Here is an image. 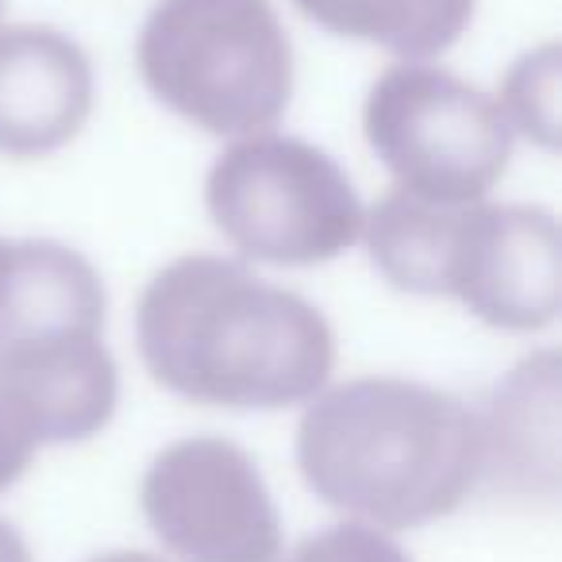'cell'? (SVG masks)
Listing matches in <instances>:
<instances>
[{"mask_svg": "<svg viewBox=\"0 0 562 562\" xmlns=\"http://www.w3.org/2000/svg\"><path fill=\"white\" fill-rule=\"evenodd\" d=\"M135 344L150 382L227 413L308 405L336 370L328 316L224 255L166 262L139 293Z\"/></svg>", "mask_w": 562, "mask_h": 562, "instance_id": "obj_1", "label": "cell"}, {"mask_svg": "<svg viewBox=\"0 0 562 562\" xmlns=\"http://www.w3.org/2000/svg\"><path fill=\"white\" fill-rule=\"evenodd\" d=\"M293 454L308 493L382 531L443 520L482 485L477 413L413 378L324 385L301 413Z\"/></svg>", "mask_w": 562, "mask_h": 562, "instance_id": "obj_2", "label": "cell"}, {"mask_svg": "<svg viewBox=\"0 0 562 562\" xmlns=\"http://www.w3.org/2000/svg\"><path fill=\"white\" fill-rule=\"evenodd\" d=\"M359 243L385 285L451 297L485 328L531 336L559 321V220L543 204H428L390 189Z\"/></svg>", "mask_w": 562, "mask_h": 562, "instance_id": "obj_3", "label": "cell"}, {"mask_svg": "<svg viewBox=\"0 0 562 562\" xmlns=\"http://www.w3.org/2000/svg\"><path fill=\"white\" fill-rule=\"evenodd\" d=\"M135 66L166 112L220 139L270 132L297 89V58L273 0H155Z\"/></svg>", "mask_w": 562, "mask_h": 562, "instance_id": "obj_4", "label": "cell"}, {"mask_svg": "<svg viewBox=\"0 0 562 562\" xmlns=\"http://www.w3.org/2000/svg\"><path fill=\"white\" fill-rule=\"evenodd\" d=\"M204 209L243 258L285 270L336 262L367 224L351 173L316 143L278 132L220 150L204 178Z\"/></svg>", "mask_w": 562, "mask_h": 562, "instance_id": "obj_5", "label": "cell"}, {"mask_svg": "<svg viewBox=\"0 0 562 562\" xmlns=\"http://www.w3.org/2000/svg\"><path fill=\"white\" fill-rule=\"evenodd\" d=\"M362 135L401 193L428 204H474L505 178L513 127L497 97L431 63H397L370 86Z\"/></svg>", "mask_w": 562, "mask_h": 562, "instance_id": "obj_6", "label": "cell"}, {"mask_svg": "<svg viewBox=\"0 0 562 562\" xmlns=\"http://www.w3.org/2000/svg\"><path fill=\"white\" fill-rule=\"evenodd\" d=\"M139 508L178 562H278L281 513L258 462L227 436H186L147 462Z\"/></svg>", "mask_w": 562, "mask_h": 562, "instance_id": "obj_7", "label": "cell"}, {"mask_svg": "<svg viewBox=\"0 0 562 562\" xmlns=\"http://www.w3.org/2000/svg\"><path fill=\"white\" fill-rule=\"evenodd\" d=\"M97 104L93 58L50 24L0 27V155L32 162L70 147Z\"/></svg>", "mask_w": 562, "mask_h": 562, "instance_id": "obj_8", "label": "cell"}, {"mask_svg": "<svg viewBox=\"0 0 562 562\" xmlns=\"http://www.w3.org/2000/svg\"><path fill=\"white\" fill-rule=\"evenodd\" d=\"M482 482L513 497L559 493V351L528 355L490 390L477 413Z\"/></svg>", "mask_w": 562, "mask_h": 562, "instance_id": "obj_9", "label": "cell"}, {"mask_svg": "<svg viewBox=\"0 0 562 562\" xmlns=\"http://www.w3.org/2000/svg\"><path fill=\"white\" fill-rule=\"evenodd\" d=\"M0 390H9L32 413L43 447L86 443L116 416L120 367L104 336L66 339L4 362Z\"/></svg>", "mask_w": 562, "mask_h": 562, "instance_id": "obj_10", "label": "cell"}, {"mask_svg": "<svg viewBox=\"0 0 562 562\" xmlns=\"http://www.w3.org/2000/svg\"><path fill=\"white\" fill-rule=\"evenodd\" d=\"M293 9L336 40L370 43L401 63H431L467 35L477 0H293Z\"/></svg>", "mask_w": 562, "mask_h": 562, "instance_id": "obj_11", "label": "cell"}, {"mask_svg": "<svg viewBox=\"0 0 562 562\" xmlns=\"http://www.w3.org/2000/svg\"><path fill=\"white\" fill-rule=\"evenodd\" d=\"M559 43H539L508 66L497 93V104L513 135H524L547 155L559 150Z\"/></svg>", "mask_w": 562, "mask_h": 562, "instance_id": "obj_12", "label": "cell"}, {"mask_svg": "<svg viewBox=\"0 0 562 562\" xmlns=\"http://www.w3.org/2000/svg\"><path fill=\"white\" fill-rule=\"evenodd\" d=\"M278 562H413L408 551L382 528L359 520L328 524L305 536L285 559Z\"/></svg>", "mask_w": 562, "mask_h": 562, "instance_id": "obj_13", "label": "cell"}, {"mask_svg": "<svg viewBox=\"0 0 562 562\" xmlns=\"http://www.w3.org/2000/svg\"><path fill=\"white\" fill-rule=\"evenodd\" d=\"M40 451H43V439L32 413L9 390H0V493L12 490L32 470Z\"/></svg>", "mask_w": 562, "mask_h": 562, "instance_id": "obj_14", "label": "cell"}, {"mask_svg": "<svg viewBox=\"0 0 562 562\" xmlns=\"http://www.w3.org/2000/svg\"><path fill=\"white\" fill-rule=\"evenodd\" d=\"M0 562H35L27 539L9 520H0Z\"/></svg>", "mask_w": 562, "mask_h": 562, "instance_id": "obj_15", "label": "cell"}, {"mask_svg": "<svg viewBox=\"0 0 562 562\" xmlns=\"http://www.w3.org/2000/svg\"><path fill=\"white\" fill-rule=\"evenodd\" d=\"M86 562H166V559H158V554H150V551H104Z\"/></svg>", "mask_w": 562, "mask_h": 562, "instance_id": "obj_16", "label": "cell"}, {"mask_svg": "<svg viewBox=\"0 0 562 562\" xmlns=\"http://www.w3.org/2000/svg\"><path fill=\"white\" fill-rule=\"evenodd\" d=\"M0 16H4V0H0Z\"/></svg>", "mask_w": 562, "mask_h": 562, "instance_id": "obj_17", "label": "cell"}]
</instances>
